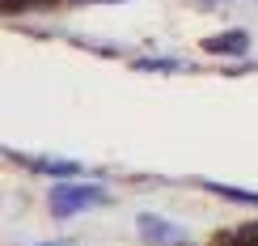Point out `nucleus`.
Returning a JSON list of instances; mask_svg holds the SVG:
<instances>
[{
    "label": "nucleus",
    "instance_id": "f257e3e1",
    "mask_svg": "<svg viewBox=\"0 0 258 246\" xmlns=\"http://www.w3.org/2000/svg\"><path fill=\"white\" fill-rule=\"evenodd\" d=\"M102 191H93V187H55L51 191V204H55L59 217H68V212H81L85 204H93Z\"/></svg>",
    "mask_w": 258,
    "mask_h": 246
},
{
    "label": "nucleus",
    "instance_id": "f03ea898",
    "mask_svg": "<svg viewBox=\"0 0 258 246\" xmlns=\"http://www.w3.org/2000/svg\"><path fill=\"white\" fill-rule=\"evenodd\" d=\"M140 229H144V238L153 242V246H169V242H178V229H169L165 221H157V217H140Z\"/></svg>",
    "mask_w": 258,
    "mask_h": 246
},
{
    "label": "nucleus",
    "instance_id": "7ed1b4c3",
    "mask_svg": "<svg viewBox=\"0 0 258 246\" xmlns=\"http://www.w3.org/2000/svg\"><path fill=\"white\" fill-rule=\"evenodd\" d=\"M208 47H216V51H245V38L241 34H220V38H212Z\"/></svg>",
    "mask_w": 258,
    "mask_h": 246
}]
</instances>
